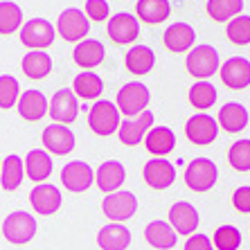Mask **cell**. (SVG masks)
<instances>
[{
	"label": "cell",
	"instance_id": "cell-1",
	"mask_svg": "<svg viewBox=\"0 0 250 250\" xmlns=\"http://www.w3.org/2000/svg\"><path fill=\"white\" fill-rule=\"evenodd\" d=\"M185 68L196 82H209V77H214L219 72V68H221V59H219L216 47L208 45V43L194 45L187 52Z\"/></svg>",
	"mask_w": 250,
	"mask_h": 250
},
{
	"label": "cell",
	"instance_id": "cell-2",
	"mask_svg": "<svg viewBox=\"0 0 250 250\" xmlns=\"http://www.w3.org/2000/svg\"><path fill=\"white\" fill-rule=\"evenodd\" d=\"M122 124V113L117 111L115 102H108V99H97L93 106H90V113H88V126L95 135L99 138H106V135L117 133V128Z\"/></svg>",
	"mask_w": 250,
	"mask_h": 250
},
{
	"label": "cell",
	"instance_id": "cell-3",
	"mask_svg": "<svg viewBox=\"0 0 250 250\" xmlns=\"http://www.w3.org/2000/svg\"><path fill=\"white\" fill-rule=\"evenodd\" d=\"M151 102V93L142 82H128L117 90L115 106L124 117H135L142 111H146V106Z\"/></svg>",
	"mask_w": 250,
	"mask_h": 250
},
{
	"label": "cell",
	"instance_id": "cell-4",
	"mask_svg": "<svg viewBox=\"0 0 250 250\" xmlns=\"http://www.w3.org/2000/svg\"><path fill=\"white\" fill-rule=\"evenodd\" d=\"M219 181V167L209 158H196L185 169V185L196 194L209 192Z\"/></svg>",
	"mask_w": 250,
	"mask_h": 250
},
{
	"label": "cell",
	"instance_id": "cell-5",
	"mask_svg": "<svg viewBox=\"0 0 250 250\" xmlns=\"http://www.w3.org/2000/svg\"><path fill=\"white\" fill-rule=\"evenodd\" d=\"M90 32V21L83 14V9L77 7H68L59 14L57 18V34L68 43H79L83 41Z\"/></svg>",
	"mask_w": 250,
	"mask_h": 250
},
{
	"label": "cell",
	"instance_id": "cell-6",
	"mask_svg": "<svg viewBox=\"0 0 250 250\" xmlns=\"http://www.w3.org/2000/svg\"><path fill=\"white\" fill-rule=\"evenodd\" d=\"M2 237L14 246H25L36 237V219L27 212H12L2 221Z\"/></svg>",
	"mask_w": 250,
	"mask_h": 250
},
{
	"label": "cell",
	"instance_id": "cell-7",
	"mask_svg": "<svg viewBox=\"0 0 250 250\" xmlns=\"http://www.w3.org/2000/svg\"><path fill=\"white\" fill-rule=\"evenodd\" d=\"M57 27L47 18H29L21 27V43L29 50H47L54 43Z\"/></svg>",
	"mask_w": 250,
	"mask_h": 250
},
{
	"label": "cell",
	"instance_id": "cell-8",
	"mask_svg": "<svg viewBox=\"0 0 250 250\" xmlns=\"http://www.w3.org/2000/svg\"><path fill=\"white\" fill-rule=\"evenodd\" d=\"M102 212L106 219H111L113 223H124L138 212V198L131 192H122L117 189L113 194H106L102 201Z\"/></svg>",
	"mask_w": 250,
	"mask_h": 250
},
{
	"label": "cell",
	"instance_id": "cell-9",
	"mask_svg": "<svg viewBox=\"0 0 250 250\" xmlns=\"http://www.w3.org/2000/svg\"><path fill=\"white\" fill-rule=\"evenodd\" d=\"M47 115L52 117L57 124H72L79 115V97L72 93V88H61L52 95L50 106H47Z\"/></svg>",
	"mask_w": 250,
	"mask_h": 250
},
{
	"label": "cell",
	"instance_id": "cell-10",
	"mask_svg": "<svg viewBox=\"0 0 250 250\" xmlns=\"http://www.w3.org/2000/svg\"><path fill=\"white\" fill-rule=\"evenodd\" d=\"M151 126H156V115L146 108L135 117H124V122L117 128V138L124 146H135L145 140Z\"/></svg>",
	"mask_w": 250,
	"mask_h": 250
},
{
	"label": "cell",
	"instance_id": "cell-11",
	"mask_svg": "<svg viewBox=\"0 0 250 250\" xmlns=\"http://www.w3.org/2000/svg\"><path fill=\"white\" fill-rule=\"evenodd\" d=\"M216 135H219V122H216V117L208 115V113H196L185 124V138L196 146L212 145Z\"/></svg>",
	"mask_w": 250,
	"mask_h": 250
},
{
	"label": "cell",
	"instance_id": "cell-12",
	"mask_svg": "<svg viewBox=\"0 0 250 250\" xmlns=\"http://www.w3.org/2000/svg\"><path fill=\"white\" fill-rule=\"evenodd\" d=\"M41 142H43V149L50 156H68V153H72V149L77 145L75 133L70 131V126L57 124V122L43 128Z\"/></svg>",
	"mask_w": 250,
	"mask_h": 250
},
{
	"label": "cell",
	"instance_id": "cell-13",
	"mask_svg": "<svg viewBox=\"0 0 250 250\" xmlns=\"http://www.w3.org/2000/svg\"><path fill=\"white\" fill-rule=\"evenodd\" d=\"M108 39H111L115 45H131V43L138 41L140 36V21L138 16L128 12H120L115 16L108 18Z\"/></svg>",
	"mask_w": 250,
	"mask_h": 250
},
{
	"label": "cell",
	"instance_id": "cell-14",
	"mask_svg": "<svg viewBox=\"0 0 250 250\" xmlns=\"http://www.w3.org/2000/svg\"><path fill=\"white\" fill-rule=\"evenodd\" d=\"M93 183H95V171L83 160H72V163L63 165V169H61V185L68 192L82 194L86 189H90Z\"/></svg>",
	"mask_w": 250,
	"mask_h": 250
},
{
	"label": "cell",
	"instance_id": "cell-15",
	"mask_svg": "<svg viewBox=\"0 0 250 250\" xmlns=\"http://www.w3.org/2000/svg\"><path fill=\"white\" fill-rule=\"evenodd\" d=\"M221 83L230 90H244L250 86V61L246 57H230L219 68Z\"/></svg>",
	"mask_w": 250,
	"mask_h": 250
},
{
	"label": "cell",
	"instance_id": "cell-16",
	"mask_svg": "<svg viewBox=\"0 0 250 250\" xmlns=\"http://www.w3.org/2000/svg\"><path fill=\"white\" fill-rule=\"evenodd\" d=\"M63 203V196H61V189L50 183H39L34 185V189L29 192V205L34 209L36 214L50 216L54 214Z\"/></svg>",
	"mask_w": 250,
	"mask_h": 250
},
{
	"label": "cell",
	"instance_id": "cell-17",
	"mask_svg": "<svg viewBox=\"0 0 250 250\" xmlns=\"http://www.w3.org/2000/svg\"><path fill=\"white\" fill-rule=\"evenodd\" d=\"M163 43L169 52L181 54V52H189L194 45H196V29L189 23H171L163 34Z\"/></svg>",
	"mask_w": 250,
	"mask_h": 250
},
{
	"label": "cell",
	"instance_id": "cell-18",
	"mask_svg": "<svg viewBox=\"0 0 250 250\" xmlns=\"http://www.w3.org/2000/svg\"><path fill=\"white\" fill-rule=\"evenodd\" d=\"M198 209L187 201H178L169 208V226L176 230V234H183V237H189L198 230Z\"/></svg>",
	"mask_w": 250,
	"mask_h": 250
},
{
	"label": "cell",
	"instance_id": "cell-19",
	"mask_svg": "<svg viewBox=\"0 0 250 250\" xmlns=\"http://www.w3.org/2000/svg\"><path fill=\"white\" fill-rule=\"evenodd\" d=\"M142 176L151 189H167L176 183V167L165 158H153L145 165Z\"/></svg>",
	"mask_w": 250,
	"mask_h": 250
},
{
	"label": "cell",
	"instance_id": "cell-20",
	"mask_svg": "<svg viewBox=\"0 0 250 250\" xmlns=\"http://www.w3.org/2000/svg\"><path fill=\"white\" fill-rule=\"evenodd\" d=\"M47 106H50V99L41 93V90H25L18 97V115L23 117L25 122H39L47 115Z\"/></svg>",
	"mask_w": 250,
	"mask_h": 250
},
{
	"label": "cell",
	"instance_id": "cell-21",
	"mask_svg": "<svg viewBox=\"0 0 250 250\" xmlns=\"http://www.w3.org/2000/svg\"><path fill=\"white\" fill-rule=\"evenodd\" d=\"M126 181V167L120 160H106L95 171V183L104 194H113Z\"/></svg>",
	"mask_w": 250,
	"mask_h": 250
},
{
	"label": "cell",
	"instance_id": "cell-22",
	"mask_svg": "<svg viewBox=\"0 0 250 250\" xmlns=\"http://www.w3.org/2000/svg\"><path fill=\"white\" fill-rule=\"evenodd\" d=\"M72 59H75V63L79 65V68L83 70H93L97 68L99 63H104L106 59V47L102 41H97V39H83V41H79L75 45V50H72Z\"/></svg>",
	"mask_w": 250,
	"mask_h": 250
},
{
	"label": "cell",
	"instance_id": "cell-23",
	"mask_svg": "<svg viewBox=\"0 0 250 250\" xmlns=\"http://www.w3.org/2000/svg\"><path fill=\"white\" fill-rule=\"evenodd\" d=\"M216 122H219V128H223L228 133H241L250 122V113L244 104H239V102H228L226 106H221Z\"/></svg>",
	"mask_w": 250,
	"mask_h": 250
},
{
	"label": "cell",
	"instance_id": "cell-24",
	"mask_svg": "<svg viewBox=\"0 0 250 250\" xmlns=\"http://www.w3.org/2000/svg\"><path fill=\"white\" fill-rule=\"evenodd\" d=\"M142 142L151 156L165 158L176 149V133L169 126H151Z\"/></svg>",
	"mask_w": 250,
	"mask_h": 250
},
{
	"label": "cell",
	"instance_id": "cell-25",
	"mask_svg": "<svg viewBox=\"0 0 250 250\" xmlns=\"http://www.w3.org/2000/svg\"><path fill=\"white\" fill-rule=\"evenodd\" d=\"M25 176L29 181H34V185L39 183H45L52 174V156L45 151V149H32V151L25 156Z\"/></svg>",
	"mask_w": 250,
	"mask_h": 250
},
{
	"label": "cell",
	"instance_id": "cell-26",
	"mask_svg": "<svg viewBox=\"0 0 250 250\" xmlns=\"http://www.w3.org/2000/svg\"><path fill=\"white\" fill-rule=\"evenodd\" d=\"M124 65L131 75L145 77L156 65V52L149 45H131V50L124 54Z\"/></svg>",
	"mask_w": 250,
	"mask_h": 250
},
{
	"label": "cell",
	"instance_id": "cell-27",
	"mask_svg": "<svg viewBox=\"0 0 250 250\" xmlns=\"http://www.w3.org/2000/svg\"><path fill=\"white\" fill-rule=\"evenodd\" d=\"M135 16L145 25H160L171 16V2L169 0H138Z\"/></svg>",
	"mask_w": 250,
	"mask_h": 250
},
{
	"label": "cell",
	"instance_id": "cell-28",
	"mask_svg": "<svg viewBox=\"0 0 250 250\" xmlns=\"http://www.w3.org/2000/svg\"><path fill=\"white\" fill-rule=\"evenodd\" d=\"M145 239L156 250H171L178 244V234L167 221H151L145 228Z\"/></svg>",
	"mask_w": 250,
	"mask_h": 250
},
{
	"label": "cell",
	"instance_id": "cell-29",
	"mask_svg": "<svg viewBox=\"0 0 250 250\" xmlns=\"http://www.w3.org/2000/svg\"><path fill=\"white\" fill-rule=\"evenodd\" d=\"M97 246L102 250H126L131 246V230L122 223H108L99 230Z\"/></svg>",
	"mask_w": 250,
	"mask_h": 250
},
{
	"label": "cell",
	"instance_id": "cell-30",
	"mask_svg": "<svg viewBox=\"0 0 250 250\" xmlns=\"http://www.w3.org/2000/svg\"><path fill=\"white\" fill-rule=\"evenodd\" d=\"M52 57L47 52H43V50H32V52H27L23 57V61H21V70L25 72V77L27 79H34V82H41V79H45L50 72H52Z\"/></svg>",
	"mask_w": 250,
	"mask_h": 250
},
{
	"label": "cell",
	"instance_id": "cell-31",
	"mask_svg": "<svg viewBox=\"0 0 250 250\" xmlns=\"http://www.w3.org/2000/svg\"><path fill=\"white\" fill-rule=\"evenodd\" d=\"M25 181V163L23 158H18L16 153L7 156L0 165V187L5 192H14L23 185Z\"/></svg>",
	"mask_w": 250,
	"mask_h": 250
},
{
	"label": "cell",
	"instance_id": "cell-32",
	"mask_svg": "<svg viewBox=\"0 0 250 250\" xmlns=\"http://www.w3.org/2000/svg\"><path fill=\"white\" fill-rule=\"evenodd\" d=\"M72 93L79 99H88V102L95 99L97 102L102 97V93H104V79L97 72H93V70H83L72 82Z\"/></svg>",
	"mask_w": 250,
	"mask_h": 250
},
{
	"label": "cell",
	"instance_id": "cell-33",
	"mask_svg": "<svg viewBox=\"0 0 250 250\" xmlns=\"http://www.w3.org/2000/svg\"><path fill=\"white\" fill-rule=\"evenodd\" d=\"M187 99H189V104H192L198 113H205L216 104L219 93H216V88L209 82H194L192 88H189V93H187Z\"/></svg>",
	"mask_w": 250,
	"mask_h": 250
},
{
	"label": "cell",
	"instance_id": "cell-34",
	"mask_svg": "<svg viewBox=\"0 0 250 250\" xmlns=\"http://www.w3.org/2000/svg\"><path fill=\"white\" fill-rule=\"evenodd\" d=\"M205 12L216 23H228L244 12V0H208Z\"/></svg>",
	"mask_w": 250,
	"mask_h": 250
},
{
	"label": "cell",
	"instance_id": "cell-35",
	"mask_svg": "<svg viewBox=\"0 0 250 250\" xmlns=\"http://www.w3.org/2000/svg\"><path fill=\"white\" fill-rule=\"evenodd\" d=\"M23 27V9L12 0H0V34H16Z\"/></svg>",
	"mask_w": 250,
	"mask_h": 250
},
{
	"label": "cell",
	"instance_id": "cell-36",
	"mask_svg": "<svg viewBox=\"0 0 250 250\" xmlns=\"http://www.w3.org/2000/svg\"><path fill=\"white\" fill-rule=\"evenodd\" d=\"M226 36L228 41L234 43V45H250V16L239 14L232 21H228Z\"/></svg>",
	"mask_w": 250,
	"mask_h": 250
},
{
	"label": "cell",
	"instance_id": "cell-37",
	"mask_svg": "<svg viewBox=\"0 0 250 250\" xmlns=\"http://www.w3.org/2000/svg\"><path fill=\"white\" fill-rule=\"evenodd\" d=\"M228 163L234 171H250V140L232 142V146L228 149Z\"/></svg>",
	"mask_w": 250,
	"mask_h": 250
},
{
	"label": "cell",
	"instance_id": "cell-38",
	"mask_svg": "<svg viewBox=\"0 0 250 250\" xmlns=\"http://www.w3.org/2000/svg\"><path fill=\"white\" fill-rule=\"evenodd\" d=\"M212 244H214V250H239L241 232L234 226H221L212 234Z\"/></svg>",
	"mask_w": 250,
	"mask_h": 250
},
{
	"label": "cell",
	"instance_id": "cell-39",
	"mask_svg": "<svg viewBox=\"0 0 250 250\" xmlns=\"http://www.w3.org/2000/svg\"><path fill=\"white\" fill-rule=\"evenodd\" d=\"M21 97V83L12 75H0V108H14Z\"/></svg>",
	"mask_w": 250,
	"mask_h": 250
},
{
	"label": "cell",
	"instance_id": "cell-40",
	"mask_svg": "<svg viewBox=\"0 0 250 250\" xmlns=\"http://www.w3.org/2000/svg\"><path fill=\"white\" fill-rule=\"evenodd\" d=\"M83 14L88 16V21H95V23H104V21H108V16H111V7H108V0H86Z\"/></svg>",
	"mask_w": 250,
	"mask_h": 250
},
{
	"label": "cell",
	"instance_id": "cell-41",
	"mask_svg": "<svg viewBox=\"0 0 250 250\" xmlns=\"http://www.w3.org/2000/svg\"><path fill=\"white\" fill-rule=\"evenodd\" d=\"M232 205L241 214H250V185H241L232 194Z\"/></svg>",
	"mask_w": 250,
	"mask_h": 250
},
{
	"label": "cell",
	"instance_id": "cell-42",
	"mask_svg": "<svg viewBox=\"0 0 250 250\" xmlns=\"http://www.w3.org/2000/svg\"><path fill=\"white\" fill-rule=\"evenodd\" d=\"M183 250H214V244L208 234H201V232H194L187 237L185 241V248Z\"/></svg>",
	"mask_w": 250,
	"mask_h": 250
},
{
	"label": "cell",
	"instance_id": "cell-43",
	"mask_svg": "<svg viewBox=\"0 0 250 250\" xmlns=\"http://www.w3.org/2000/svg\"><path fill=\"white\" fill-rule=\"evenodd\" d=\"M0 165H2V163H0Z\"/></svg>",
	"mask_w": 250,
	"mask_h": 250
}]
</instances>
